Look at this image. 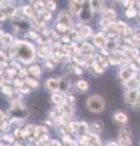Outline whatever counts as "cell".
Wrapping results in <instances>:
<instances>
[{"instance_id": "obj_8", "label": "cell", "mask_w": 140, "mask_h": 146, "mask_svg": "<svg viewBox=\"0 0 140 146\" xmlns=\"http://www.w3.org/2000/svg\"><path fill=\"white\" fill-rule=\"evenodd\" d=\"M45 88L52 91V93L60 90V78H54V77H51V78L45 79Z\"/></svg>"}, {"instance_id": "obj_12", "label": "cell", "mask_w": 140, "mask_h": 146, "mask_svg": "<svg viewBox=\"0 0 140 146\" xmlns=\"http://www.w3.org/2000/svg\"><path fill=\"white\" fill-rule=\"evenodd\" d=\"M15 38H13L12 33H9V32H4V34L0 38V43L4 45V48H10L15 43Z\"/></svg>"}, {"instance_id": "obj_31", "label": "cell", "mask_w": 140, "mask_h": 146, "mask_svg": "<svg viewBox=\"0 0 140 146\" xmlns=\"http://www.w3.org/2000/svg\"><path fill=\"white\" fill-rule=\"evenodd\" d=\"M5 116H6V113L3 111V110H0V122H3L4 121V118H5Z\"/></svg>"}, {"instance_id": "obj_29", "label": "cell", "mask_w": 140, "mask_h": 146, "mask_svg": "<svg viewBox=\"0 0 140 146\" xmlns=\"http://www.w3.org/2000/svg\"><path fill=\"white\" fill-rule=\"evenodd\" d=\"M73 74H74V76H82V74H83V70H82V67L74 66V70H73Z\"/></svg>"}, {"instance_id": "obj_7", "label": "cell", "mask_w": 140, "mask_h": 146, "mask_svg": "<svg viewBox=\"0 0 140 146\" xmlns=\"http://www.w3.org/2000/svg\"><path fill=\"white\" fill-rule=\"evenodd\" d=\"M84 5V1H77V0H73V1H68V5H67V10L71 13L72 16H78L79 12L82 11Z\"/></svg>"}, {"instance_id": "obj_15", "label": "cell", "mask_w": 140, "mask_h": 146, "mask_svg": "<svg viewBox=\"0 0 140 146\" xmlns=\"http://www.w3.org/2000/svg\"><path fill=\"white\" fill-rule=\"evenodd\" d=\"M119 78L127 83V82H129L130 79H133V71L128 67L122 68L121 72H119Z\"/></svg>"}, {"instance_id": "obj_2", "label": "cell", "mask_w": 140, "mask_h": 146, "mask_svg": "<svg viewBox=\"0 0 140 146\" xmlns=\"http://www.w3.org/2000/svg\"><path fill=\"white\" fill-rule=\"evenodd\" d=\"M85 106L92 113H101L105 108V99L98 94L90 95L85 100Z\"/></svg>"}, {"instance_id": "obj_23", "label": "cell", "mask_w": 140, "mask_h": 146, "mask_svg": "<svg viewBox=\"0 0 140 146\" xmlns=\"http://www.w3.org/2000/svg\"><path fill=\"white\" fill-rule=\"evenodd\" d=\"M42 20L44 21V22H48V21H50L51 18H52V12H50V11H48V10H44L42 13H39L38 15Z\"/></svg>"}, {"instance_id": "obj_32", "label": "cell", "mask_w": 140, "mask_h": 146, "mask_svg": "<svg viewBox=\"0 0 140 146\" xmlns=\"http://www.w3.org/2000/svg\"><path fill=\"white\" fill-rule=\"evenodd\" d=\"M106 146H118V144H117V143H113V141H111V143H107Z\"/></svg>"}, {"instance_id": "obj_10", "label": "cell", "mask_w": 140, "mask_h": 146, "mask_svg": "<svg viewBox=\"0 0 140 146\" xmlns=\"http://www.w3.org/2000/svg\"><path fill=\"white\" fill-rule=\"evenodd\" d=\"M43 74V71H42V67H40L38 63H33V65H29L28 66V76L29 77H33L35 79H39Z\"/></svg>"}, {"instance_id": "obj_16", "label": "cell", "mask_w": 140, "mask_h": 146, "mask_svg": "<svg viewBox=\"0 0 140 146\" xmlns=\"http://www.w3.org/2000/svg\"><path fill=\"white\" fill-rule=\"evenodd\" d=\"M113 121L118 124H127V121H128V117L124 112L122 111H116L113 113Z\"/></svg>"}, {"instance_id": "obj_11", "label": "cell", "mask_w": 140, "mask_h": 146, "mask_svg": "<svg viewBox=\"0 0 140 146\" xmlns=\"http://www.w3.org/2000/svg\"><path fill=\"white\" fill-rule=\"evenodd\" d=\"M93 44L95 45V46L100 48V49H104L106 46L107 44V36H105L102 33H98L93 36Z\"/></svg>"}, {"instance_id": "obj_26", "label": "cell", "mask_w": 140, "mask_h": 146, "mask_svg": "<svg viewBox=\"0 0 140 146\" xmlns=\"http://www.w3.org/2000/svg\"><path fill=\"white\" fill-rule=\"evenodd\" d=\"M3 139L5 140L6 143H9V144H15V143H16V138L13 136L12 133H10V134H7V133H6L5 135L3 136Z\"/></svg>"}, {"instance_id": "obj_22", "label": "cell", "mask_w": 140, "mask_h": 146, "mask_svg": "<svg viewBox=\"0 0 140 146\" xmlns=\"http://www.w3.org/2000/svg\"><path fill=\"white\" fill-rule=\"evenodd\" d=\"M104 1H95V0H93V1H90V6H92L93 9V11L95 12V11H100L104 9Z\"/></svg>"}, {"instance_id": "obj_17", "label": "cell", "mask_w": 140, "mask_h": 146, "mask_svg": "<svg viewBox=\"0 0 140 146\" xmlns=\"http://www.w3.org/2000/svg\"><path fill=\"white\" fill-rule=\"evenodd\" d=\"M74 88L78 91H80V93H84V91L89 89V82L87 79H79L74 83Z\"/></svg>"}, {"instance_id": "obj_9", "label": "cell", "mask_w": 140, "mask_h": 146, "mask_svg": "<svg viewBox=\"0 0 140 146\" xmlns=\"http://www.w3.org/2000/svg\"><path fill=\"white\" fill-rule=\"evenodd\" d=\"M139 99V90L135 89V90H128L124 95V100L128 105H135Z\"/></svg>"}, {"instance_id": "obj_30", "label": "cell", "mask_w": 140, "mask_h": 146, "mask_svg": "<svg viewBox=\"0 0 140 146\" xmlns=\"http://www.w3.org/2000/svg\"><path fill=\"white\" fill-rule=\"evenodd\" d=\"M4 85H5V77L0 76V88H3Z\"/></svg>"}, {"instance_id": "obj_25", "label": "cell", "mask_w": 140, "mask_h": 146, "mask_svg": "<svg viewBox=\"0 0 140 146\" xmlns=\"http://www.w3.org/2000/svg\"><path fill=\"white\" fill-rule=\"evenodd\" d=\"M15 88L17 89V90H20L21 88H23V86L26 85V83H25V79H21V78H19L17 77L16 79H13V84H12Z\"/></svg>"}, {"instance_id": "obj_1", "label": "cell", "mask_w": 140, "mask_h": 146, "mask_svg": "<svg viewBox=\"0 0 140 146\" xmlns=\"http://www.w3.org/2000/svg\"><path fill=\"white\" fill-rule=\"evenodd\" d=\"M13 49H15V57L25 65H29L37 56L35 46L27 40H15Z\"/></svg>"}, {"instance_id": "obj_28", "label": "cell", "mask_w": 140, "mask_h": 146, "mask_svg": "<svg viewBox=\"0 0 140 146\" xmlns=\"http://www.w3.org/2000/svg\"><path fill=\"white\" fill-rule=\"evenodd\" d=\"M16 90H17V89H16ZM17 91H19V93H20L21 95H29V94H31V91H32V90H31L27 85H25L23 88H21L20 90H17Z\"/></svg>"}, {"instance_id": "obj_19", "label": "cell", "mask_w": 140, "mask_h": 146, "mask_svg": "<svg viewBox=\"0 0 140 146\" xmlns=\"http://www.w3.org/2000/svg\"><path fill=\"white\" fill-rule=\"evenodd\" d=\"M25 83H26V85L28 86L31 90L38 89V88H39V85H40V83H39V80H38V79L33 78V77H29V76L25 79Z\"/></svg>"}, {"instance_id": "obj_18", "label": "cell", "mask_w": 140, "mask_h": 146, "mask_svg": "<svg viewBox=\"0 0 140 146\" xmlns=\"http://www.w3.org/2000/svg\"><path fill=\"white\" fill-rule=\"evenodd\" d=\"M116 11L115 10H112V9H106V10H104L102 12V17L104 20H106V21H110V22H113L116 20Z\"/></svg>"}, {"instance_id": "obj_21", "label": "cell", "mask_w": 140, "mask_h": 146, "mask_svg": "<svg viewBox=\"0 0 140 146\" xmlns=\"http://www.w3.org/2000/svg\"><path fill=\"white\" fill-rule=\"evenodd\" d=\"M1 94L4 96H7V98H12L13 94H15V89L12 88V85H7L5 84L1 88Z\"/></svg>"}, {"instance_id": "obj_33", "label": "cell", "mask_w": 140, "mask_h": 146, "mask_svg": "<svg viewBox=\"0 0 140 146\" xmlns=\"http://www.w3.org/2000/svg\"><path fill=\"white\" fill-rule=\"evenodd\" d=\"M138 62H139V65H140V57H138Z\"/></svg>"}, {"instance_id": "obj_4", "label": "cell", "mask_w": 140, "mask_h": 146, "mask_svg": "<svg viewBox=\"0 0 140 146\" xmlns=\"http://www.w3.org/2000/svg\"><path fill=\"white\" fill-rule=\"evenodd\" d=\"M56 22H57V23L67 26L68 28H73V25H72V23H73V21H72V15L68 12V10H62V11L58 12Z\"/></svg>"}, {"instance_id": "obj_6", "label": "cell", "mask_w": 140, "mask_h": 146, "mask_svg": "<svg viewBox=\"0 0 140 146\" xmlns=\"http://www.w3.org/2000/svg\"><path fill=\"white\" fill-rule=\"evenodd\" d=\"M93 15H94V11H93L92 6H90V1H84L83 9H82V11L79 12L78 18L83 22H88L93 18Z\"/></svg>"}, {"instance_id": "obj_3", "label": "cell", "mask_w": 140, "mask_h": 146, "mask_svg": "<svg viewBox=\"0 0 140 146\" xmlns=\"http://www.w3.org/2000/svg\"><path fill=\"white\" fill-rule=\"evenodd\" d=\"M67 96L68 94L67 93H64L61 90H57L55 93L51 94V102L55 105L56 107H62L64 105L67 104Z\"/></svg>"}, {"instance_id": "obj_27", "label": "cell", "mask_w": 140, "mask_h": 146, "mask_svg": "<svg viewBox=\"0 0 140 146\" xmlns=\"http://www.w3.org/2000/svg\"><path fill=\"white\" fill-rule=\"evenodd\" d=\"M137 10H135V7H130V9H127V11H125V16H127L128 18H132L134 16H137Z\"/></svg>"}, {"instance_id": "obj_14", "label": "cell", "mask_w": 140, "mask_h": 146, "mask_svg": "<svg viewBox=\"0 0 140 146\" xmlns=\"http://www.w3.org/2000/svg\"><path fill=\"white\" fill-rule=\"evenodd\" d=\"M22 12H23V16L27 17L28 20H34V18L38 16L33 5H23L22 6Z\"/></svg>"}, {"instance_id": "obj_5", "label": "cell", "mask_w": 140, "mask_h": 146, "mask_svg": "<svg viewBox=\"0 0 140 146\" xmlns=\"http://www.w3.org/2000/svg\"><path fill=\"white\" fill-rule=\"evenodd\" d=\"M118 140L122 144V146H130L132 145V140H133V135L129 128H122L119 130V135H118Z\"/></svg>"}, {"instance_id": "obj_20", "label": "cell", "mask_w": 140, "mask_h": 146, "mask_svg": "<svg viewBox=\"0 0 140 146\" xmlns=\"http://www.w3.org/2000/svg\"><path fill=\"white\" fill-rule=\"evenodd\" d=\"M90 129L93 130L94 134H100L104 130V123L101 121H93L90 124Z\"/></svg>"}, {"instance_id": "obj_24", "label": "cell", "mask_w": 140, "mask_h": 146, "mask_svg": "<svg viewBox=\"0 0 140 146\" xmlns=\"http://www.w3.org/2000/svg\"><path fill=\"white\" fill-rule=\"evenodd\" d=\"M45 9H46L48 11H50V12H54L57 9V5H56L55 1L49 0V1H45Z\"/></svg>"}, {"instance_id": "obj_13", "label": "cell", "mask_w": 140, "mask_h": 146, "mask_svg": "<svg viewBox=\"0 0 140 146\" xmlns=\"http://www.w3.org/2000/svg\"><path fill=\"white\" fill-rule=\"evenodd\" d=\"M76 29L78 31V34H79L80 38H88V36H90L93 34V31H92V28H90L88 25L79 23L78 26L76 27Z\"/></svg>"}]
</instances>
